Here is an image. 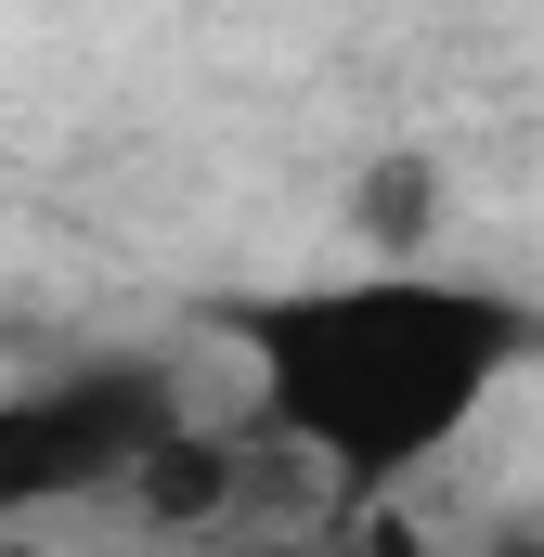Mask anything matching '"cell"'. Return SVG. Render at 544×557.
I'll list each match as a JSON object with an SVG mask.
<instances>
[{
  "instance_id": "cell-5",
  "label": "cell",
  "mask_w": 544,
  "mask_h": 557,
  "mask_svg": "<svg viewBox=\"0 0 544 557\" xmlns=\"http://www.w3.org/2000/svg\"><path fill=\"white\" fill-rule=\"evenodd\" d=\"M480 557H544V519H506V532H493Z\"/></svg>"
},
{
  "instance_id": "cell-1",
  "label": "cell",
  "mask_w": 544,
  "mask_h": 557,
  "mask_svg": "<svg viewBox=\"0 0 544 557\" xmlns=\"http://www.w3.org/2000/svg\"><path fill=\"white\" fill-rule=\"evenodd\" d=\"M221 324L247 350V428L272 454H298L337 506L428 480L544 363V298L454 273V260L311 273V285H272V298H234Z\"/></svg>"
},
{
  "instance_id": "cell-3",
  "label": "cell",
  "mask_w": 544,
  "mask_h": 557,
  "mask_svg": "<svg viewBox=\"0 0 544 557\" xmlns=\"http://www.w3.org/2000/svg\"><path fill=\"white\" fill-rule=\"evenodd\" d=\"M428 221H441V169L428 156H376V169H350V234L403 273V260H428Z\"/></svg>"
},
{
  "instance_id": "cell-4",
  "label": "cell",
  "mask_w": 544,
  "mask_h": 557,
  "mask_svg": "<svg viewBox=\"0 0 544 557\" xmlns=\"http://www.w3.org/2000/svg\"><path fill=\"white\" fill-rule=\"evenodd\" d=\"M221 557H363L350 532H234Z\"/></svg>"
},
{
  "instance_id": "cell-2",
  "label": "cell",
  "mask_w": 544,
  "mask_h": 557,
  "mask_svg": "<svg viewBox=\"0 0 544 557\" xmlns=\"http://www.w3.org/2000/svg\"><path fill=\"white\" fill-rule=\"evenodd\" d=\"M182 428H208V416H195L169 350H65V363L0 376V532L52 519V506L143 493V467Z\"/></svg>"
}]
</instances>
